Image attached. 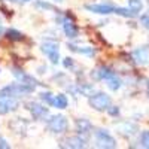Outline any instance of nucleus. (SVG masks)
Returning a JSON list of instances; mask_svg holds the SVG:
<instances>
[{"label":"nucleus","instance_id":"6","mask_svg":"<svg viewBox=\"0 0 149 149\" xmlns=\"http://www.w3.org/2000/svg\"><path fill=\"white\" fill-rule=\"evenodd\" d=\"M14 76L17 78V81L18 82H21V84H24V85H29V86H33V88H36L37 85H39V82H37L33 76H30V74H27V73H24L22 70H19V69H17V67H14Z\"/></svg>","mask_w":149,"mask_h":149},{"label":"nucleus","instance_id":"22","mask_svg":"<svg viewBox=\"0 0 149 149\" xmlns=\"http://www.w3.org/2000/svg\"><path fill=\"white\" fill-rule=\"evenodd\" d=\"M140 143L143 148H149V130H146L140 134Z\"/></svg>","mask_w":149,"mask_h":149},{"label":"nucleus","instance_id":"4","mask_svg":"<svg viewBox=\"0 0 149 149\" xmlns=\"http://www.w3.org/2000/svg\"><path fill=\"white\" fill-rule=\"evenodd\" d=\"M40 49H42V52L49 58V61H51L52 64H58V61H60L58 43H55V42H43Z\"/></svg>","mask_w":149,"mask_h":149},{"label":"nucleus","instance_id":"3","mask_svg":"<svg viewBox=\"0 0 149 149\" xmlns=\"http://www.w3.org/2000/svg\"><path fill=\"white\" fill-rule=\"evenodd\" d=\"M112 100L106 93H95L93 95H90V106L95 110H107V107L110 106Z\"/></svg>","mask_w":149,"mask_h":149},{"label":"nucleus","instance_id":"8","mask_svg":"<svg viewBox=\"0 0 149 149\" xmlns=\"http://www.w3.org/2000/svg\"><path fill=\"white\" fill-rule=\"evenodd\" d=\"M86 10H90V12H94V14H100V15H109V14H113L115 12V8L112 6V5H86L85 6Z\"/></svg>","mask_w":149,"mask_h":149},{"label":"nucleus","instance_id":"18","mask_svg":"<svg viewBox=\"0 0 149 149\" xmlns=\"http://www.w3.org/2000/svg\"><path fill=\"white\" fill-rule=\"evenodd\" d=\"M128 8L134 14H139L143 9V3H142V0H128Z\"/></svg>","mask_w":149,"mask_h":149},{"label":"nucleus","instance_id":"13","mask_svg":"<svg viewBox=\"0 0 149 149\" xmlns=\"http://www.w3.org/2000/svg\"><path fill=\"white\" fill-rule=\"evenodd\" d=\"M67 103H69V100H67V97L64 94H57L52 98V104L51 106H54L57 109H66L67 107Z\"/></svg>","mask_w":149,"mask_h":149},{"label":"nucleus","instance_id":"5","mask_svg":"<svg viewBox=\"0 0 149 149\" xmlns=\"http://www.w3.org/2000/svg\"><path fill=\"white\" fill-rule=\"evenodd\" d=\"M95 143L98 148H116V140L109 134L107 130L95 131Z\"/></svg>","mask_w":149,"mask_h":149},{"label":"nucleus","instance_id":"14","mask_svg":"<svg viewBox=\"0 0 149 149\" xmlns=\"http://www.w3.org/2000/svg\"><path fill=\"white\" fill-rule=\"evenodd\" d=\"M66 146L67 148H74V149L84 148L85 146V140L81 137V136H73V137H69L66 140Z\"/></svg>","mask_w":149,"mask_h":149},{"label":"nucleus","instance_id":"15","mask_svg":"<svg viewBox=\"0 0 149 149\" xmlns=\"http://www.w3.org/2000/svg\"><path fill=\"white\" fill-rule=\"evenodd\" d=\"M78 93H81L82 95H86V97H90L94 94V86L90 85V84H82L78 86Z\"/></svg>","mask_w":149,"mask_h":149},{"label":"nucleus","instance_id":"17","mask_svg":"<svg viewBox=\"0 0 149 149\" xmlns=\"http://www.w3.org/2000/svg\"><path fill=\"white\" fill-rule=\"evenodd\" d=\"M121 84H122L121 79L116 78V76H112V78L107 79V86H109V90H112V91H118L121 88Z\"/></svg>","mask_w":149,"mask_h":149},{"label":"nucleus","instance_id":"27","mask_svg":"<svg viewBox=\"0 0 149 149\" xmlns=\"http://www.w3.org/2000/svg\"><path fill=\"white\" fill-rule=\"evenodd\" d=\"M140 21H142V24H143V27H148V29H149V15H143V17L140 18Z\"/></svg>","mask_w":149,"mask_h":149},{"label":"nucleus","instance_id":"9","mask_svg":"<svg viewBox=\"0 0 149 149\" xmlns=\"http://www.w3.org/2000/svg\"><path fill=\"white\" fill-rule=\"evenodd\" d=\"M133 57L139 64H149V46L137 48L133 52Z\"/></svg>","mask_w":149,"mask_h":149},{"label":"nucleus","instance_id":"28","mask_svg":"<svg viewBox=\"0 0 149 149\" xmlns=\"http://www.w3.org/2000/svg\"><path fill=\"white\" fill-rule=\"evenodd\" d=\"M0 148H2V149H8L9 148V143L6 142V139L2 137V136H0Z\"/></svg>","mask_w":149,"mask_h":149},{"label":"nucleus","instance_id":"16","mask_svg":"<svg viewBox=\"0 0 149 149\" xmlns=\"http://www.w3.org/2000/svg\"><path fill=\"white\" fill-rule=\"evenodd\" d=\"M113 14H116V15H121V17H125V18H133V17H136L137 14H134V12L128 8H115V12Z\"/></svg>","mask_w":149,"mask_h":149},{"label":"nucleus","instance_id":"12","mask_svg":"<svg viewBox=\"0 0 149 149\" xmlns=\"http://www.w3.org/2000/svg\"><path fill=\"white\" fill-rule=\"evenodd\" d=\"M91 74H94V78H95L97 81H100V79H106V81H107L109 78L115 76L113 70H112L110 67H106V66H102L100 69L94 70V73H91Z\"/></svg>","mask_w":149,"mask_h":149},{"label":"nucleus","instance_id":"25","mask_svg":"<svg viewBox=\"0 0 149 149\" xmlns=\"http://www.w3.org/2000/svg\"><path fill=\"white\" fill-rule=\"evenodd\" d=\"M63 64H64V67L66 69H73V66H74V63H73V60L72 58H64V61H63Z\"/></svg>","mask_w":149,"mask_h":149},{"label":"nucleus","instance_id":"31","mask_svg":"<svg viewBox=\"0 0 149 149\" xmlns=\"http://www.w3.org/2000/svg\"><path fill=\"white\" fill-rule=\"evenodd\" d=\"M55 2H63V0H55Z\"/></svg>","mask_w":149,"mask_h":149},{"label":"nucleus","instance_id":"24","mask_svg":"<svg viewBox=\"0 0 149 149\" xmlns=\"http://www.w3.org/2000/svg\"><path fill=\"white\" fill-rule=\"evenodd\" d=\"M107 112H109V115H110V116H116V115H119V109H118L116 106H109V107H107Z\"/></svg>","mask_w":149,"mask_h":149},{"label":"nucleus","instance_id":"19","mask_svg":"<svg viewBox=\"0 0 149 149\" xmlns=\"http://www.w3.org/2000/svg\"><path fill=\"white\" fill-rule=\"evenodd\" d=\"M69 48L72 49V51H76V52L85 54V55H94L95 54V51H94L93 48H76L74 45H69Z\"/></svg>","mask_w":149,"mask_h":149},{"label":"nucleus","instance_id":"30","mask_svg":"<svg viewBox=\"0 0 149 149\" xmlns=\"http://www.w3.org/2000/svg\"><path fill=\"white\" fill-rule=\"evenodd\" d=\"M6 2H19V0H6Z\"/></svg>","mask_w":149,"mask_h":149},{"label":"nucleus","instance_id":"21","mask_svg":"<svg viewBox=\"0 0 149 149\" xmlns=\"http://www.w3.org/2000/svg\"><path fill=\"white\" fill-rule=\"evenodd\" d=\"M52 98H54V95L49 93V91H42V93H40V100L45 102V103L49 104V106L52 104Z\"/></svg>","mask_w":149,"mask_h":149},{"label":"nucleus","instance_id":"7","mask_svg":"<svg viewBox=\"0 0 149 149\" xmlns=\"http://www.w3.org/2000/svg\"><path fill=\"white\" fill-rule=\"evenodd\" d=\"M27 109L30 110V113H31L33 118H36V119L43 121L45 118L49 116V110H48L45 106H40V104H37V103H29V104H27Z\"/></svg>","mask_w":149,"mask_h":149},{"label":"nucleus","instance_id":"26","mask_svg":"<svg viewBox=\"0 0 149 149\" xmlns=\"http://www.w3.org/2000/svg\"><path fill=\"white\" fill-rule=\"evenodd\" d=\"M36 6L37 8H42V9H52V6L49 5V3H43V2H37Z\"/></svg>","mask_w":149,"mask_h":149},{"label":"nucleus","instance_id":"20","mask_svg":"<svg viewBox=\"0 0 149 149\" xmlns=\"http://www.w3.org/2000/svg\"><path fill=\"white\" fill-rule=\"evenodd\" d=\"M5 33H6V37H8V39H10V40H21V39H22V34H21L18 30L9 29V30H6Z\"/></svg>","mask_w":149,"mask_h":149},{"label":"nucleus","instance_id":"32","mask_svg":"<svg viewBox=\"0 0 149 149\" xmlns=\"http://www.w3.org/2000/svg\"><path fill=\"white\" fill-rule=\"evenodd\" d=\"M24 2H30V0H24Z\"/></svg>","mask_w":149,"mask_h":149},{"label":"nucleus","instance_id":"11","mask_svg":"<svg viewBox=\"0 0 149 149\" xmlns=\"http://www.w3.org/2000/svg\"><path fill=\"white\" fill-rule=\"evenodd\" d=\"M76 130H78V133H79L81 136H85V137H86V136L91 133L93 125H91V122H90L88 119L79 118V119L76 121Z\"/></svg>","mask_w":149,"mask_h":149},{"label":"nucleus","instance_id":"23","mask_svg":"<svg viewBox=\"0 0 149 149\" xmlns=\"http://www.w3.org/2000/svg\"><path fill=\"white\" fill-rule=\"evenodd\" d=\"M9 110L8 107V103H6V98H0V115H6Z\"/></svg>","mask_w":149,"mask_h":149},{"label":"nucleus","instance_id":"29","mask_svg":"<svg viewBox=\"0 0 149 149\" xmlns=\"http://www.w3.org/2000/svg\"><path fill=\"white\" fill-rule=\"evenodd\" d=\"M3 33H5V30H3V29H2V27H0V36H2V34H3Z\"/></svg>","mask_w":149,"mask_h":149},{"label":"nucleus","instance_id":"1","mask_svg":"<svg viewBox=\"0 0 149 149\" xmlns=\"http://www.w3.org/2000/svg\"><path fill=\"white\" fill-rule=\"evenodd\" d=\"M33 90H34L33 86H29V85H24L21 82H17V84L8 85V86H5V88L0 90V98H9V97L24 95V94L31 93Z\"/></svg>","mask_w":149,"mask_h":149},{"label":"nucleus","instance_id":"10","mask_svg":"<svg viewBox=\"0 0 149 149\" xmlns=\"http://www.w3.org/2000/svg\"><path fill=\"white\" fill-rule=\"evenodd\" d=\"M63 30H64V34L69 37V39H74V37H78V27L74 26V22L70 21L69 18H66L63 21Z\"/></svg>","mask_w":149,"mask_h":149},{"label":"nucleus","instance_id":"33","mask_svg":"<svg viewBox=\"0 0 149 149\" xmlns=\"http://www.w3.org/2000/svg\"><path fill=\"white\" fill-rule=\"evenodd\" d=\"M148 94H149V91H148Z\"/></svg>","mask_w":149,"mask_h":149},{"label":"nucleus","instance_id":"2","mask_svg":"<svg viewBox=\"0 0 149 149\" xmlns=\"http://www.w3.org/2000/svg\"><path fill=\"white\" fill-rule=\"evenodd\" d=\"M48 128L55 134H63L69 128V121L63 115H55L48 119Z\"/></svg>","mask_w":149,"mask_h":149}]
</instances>
